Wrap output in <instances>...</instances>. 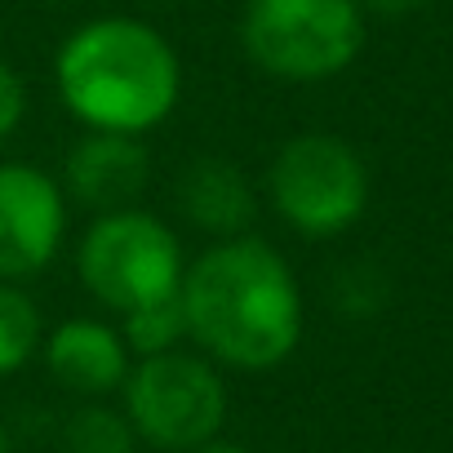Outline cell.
<instances>
[{
  "mask_svg": "<svg viewBox=\"0 0 453 453\" xmlns=\"http://www.w3.org/2000/svg\"><path fill=\"white\" fill-rule=\"evenodd\" d=\"M187 342L218 369L272 373L303 342V289L263 236L209 241L178 285Z\"/></svg>",
  "mask_w": 453,
  "mask_h": 453,
  "instance_id": "6da1fadb",
  "label": "cell"
},
{
  "mask_svg": "<svg viewBox=\"0 0 453 453\" xmlns=\"http://www.w3.org/2000/svg\"><path fill=\"white\" fill-rule=\"evenodd\" d=\"M54 89L85 129L142 138L178 111L182 58L160 27L129 14H103L58 45Z\"/></svg>",
  "mask_w": 453,
  "mask_h": 453,
  "instance_id": "7a4b0ae2",
  "label": "cell"
},
{
  "mask_svg": "<svg viewBox=\"0 0 453 453\" xmlns=\"http://www.w3.org/2000/svg\"><path fill=\"white\" fill-rule=\"evenodd\" d=\"M245 58L285 85H320L342 76L365 50L360 0H245Z\"/></svg>",
  "mask_w": 453,
  "mask_h": 453,
  "instance_id": "3957f363",
  "label": "cell"
},
{
  "mask_svg": "<svg viewBox=\"0 0 453 453\" xmlns=\"http://www.w3.org/2000/svg\"><path fill=\"white\" fill-rule=\"evenodd\" d=\"M120 409L138 444L156 453H196L222 440L232 395L209 356H200L196 347H173L134 360L120 387Z\"/></svg>",
  "mask_w": 453,
  "mask_h": 453,
  "instance_id": "277c9868",
  "label": "cell"
},
{
  "mask_svg": "<svg viewBox=\"0 0 453 453\" xmlns=\"http://www.w3.org/2000/svg\"><path fill=\"white\" fill-rule=\"evenodd\" d=\"M187 258L173 226L151 209H111L94 213L76 245V276L85 294L111 316H129L147 303L173 298L182 285Z\"/></svg>",
  "mask_w": 453,
  "mask_h": 453,
  "instance_id": "5b68a950",
  "label": "cell"
},
{
  "mask_svg": "<svg viewBox=\"0 0 453 453\" xmlns=\"http://www.w3.org/2000/svg\"><path fill=\"white\" fill-rule=\"evenodd\" d=\"M267 200L307 241L342 236L369 204V169L338 134H294L267 165Z\"/></svg>",
  "mask_w": 453,
  "mask_h": 453,
  "instance_id": "8992f818",
  "label": "cell"
},
{
  "mask_svg": "<svg viewBox=\"0 0 453 453\" xmlns=\"http://www.w3.org/2000/svg\"><path fill=\"white\" fill-rule=\"evenodd\" d=\"M67 191L27 160H0V285H23L54 267L67 245Z\"/></svg>",
  "mask_w": 453,
  "mask_h": 453,
  "instance_id": "52a82bcc",
  "label": "cell"
},
{
  "mask_svg": "<svg viewBox=\"0 0 453 453\" xmlns=\"http://www.w3.org/2000/svg\"><path fill=\"white\" fill-rule=\"evenodd\" d=\"M58 182H63L67 200H76L94 213L129 209V204H138V196L151 182V156H147L142 138H134V134L85 129L81 142L67 151Z\"/></svg>",
  "mask_w": 453,
  "mask_h": 453,
  "instance_id": "ba28073f",
  "label": "cell"
},
{
  "mask_svg": "<svg viewBox=\"0 0 453 453\" xmlns=\"http://www.w3.org/2000/svg\"><path fill=\"white\" fill-rule=\"evenodd\" d=\"M41 356H45L50 378L81 400L120 395V387L134 369V356H129L120 329L107 320H94V316H72L58 329H50L41 342Z\"/></svg>",
  "mask_w": 453,
  "mask_h": 453,
  "instance_id": "9c48e42d",
  "label": "cell"
},
{
  "mask_svg": "<svg viewBox=\"0 0 453 453\" xmlns=\"http://www.w3.org/2000/svg\"><path fill=\"white\" fill-rule=\"evenodd\" d=\"M178 209L209 241L245 236L258 218V187L236 160L200 156L178 178Z\"/></svg>",
  "mask_w": 453,
  "mask_h": 453,
  "instance_id": "30bf717a",
  "label": "cell"
},
{
  "mask_svg": "<svg viewBox=\"0 0 453 453\" xmlns=\"http://www.w3.org/2000/svg\"><path fill=\"white\" fill-rule=\"evenodd\" d=\"M45 342L41 303L23 285H0V378L23 373Z\"/></svg>",
  "mask_w": 453,
  "mask_h": 453,
  "instance_id": "8fae6325",
  "label": "cell"
},
{
  "mask_svg": "<svg viewBox=\"0 0 453 453\" xmlns=\"http://www.w3.org/2000/svg\"><path fill=\"white\" fill-rule=\"evenodd\" d=\"M58 449L63 453H138L142 444H138L125 409H116L107 400H85L81 409L67 413Z\"/></svg>",
  "mask_w": 453,
  "mask_h": 453,
  "instance_id": "7c38bea8",
  "label": "cell"
},
{
  "mask_svg": "<svg viewBox=\"0 0 453 453\" xmlns=\"http://www.w3.org/2000/svg\"><path fill=\"white\" fill-rule=\"evenodd\" d=\"M120 338L129 347L134 360L142 356H160V351H173V347H187V320H182V303L178 294L173 298H160V303H147L129 316H120Z\"/></svg>",
  "mask_w": 453,
  "mask_h": 453,
  "instance_id": "4fadbf2b",
  "label": "cell"
},
{
  "mask_svg": "<svg viewBox=\"0 0 453 453\" xmlns=\"http://www.w3.org/2000/svg\"><path fill=\"white\" fill-rule=\"evenodd\" d=\"M27 116V85L10 58H0V142H10Z\"/></svg>",
  "mask_w": 453,
  "mask_h": 453,
  "instance_id": "5bb4252c",
  "label": "cell"
},
{
  "mask_svg": "<svg viewBox=\"0 0 453 453\" xmlns=\"http://www.w3.org/2000/svg\"><path fill=\"white\" fill-rule=\"evenodd\" d=\"M431 0H360L365 14H378V19H409L418 10H426Z\"/></svg>",
  "mask_w": 453,
  "mask_h": 453,
  "instance_id": "9a60e30c",
  "label": "cell"
},
{
  "mask_svg": "<svg viewBox=\"0 0 453 453\" xmlns=\"http://www.w3.org/2000/svg\"><path fill=\"white\" fill-rule=\"evenodd\" d=\"M196 453H254V449L232 444V440H213V444H204V449H196Z\"/></svg>",
  "mask_w": 453,
  "mask_h": 453,
  "instance_id": "2e32d148",
  "label": "cell"
},
{
  "mask_svg": "<svg viewBox=\"0 0 453 453\" xmlns=\"http://www.w3.org/2000/svg\"><path fill=\"white\" fill-rule=\"evenodd\" d=\"M0 453H19V449H14V435H10L5 422H0Z\"/></svg>",
  "mask_w": 453,
  "mask_h": 453,
  "instance_id": "e0dca14e",
  "label": "cell"
}]
</instances>
